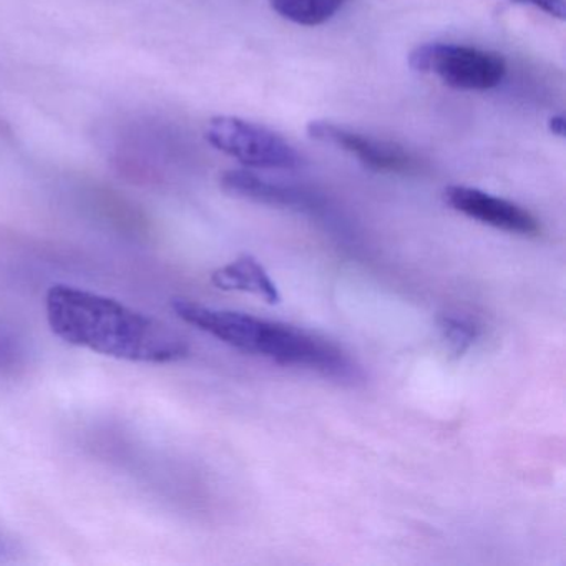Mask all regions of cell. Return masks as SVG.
<instances>
[{
  "label": "cell",
  "instance_id": "cell-1",
  "mask_svg": "<svg viewBox=\"0 0 566 566\" xmlns=\"http://www.w3.org/2000/svg\"><path fill=\"white\" fill-rule=\"evenodd\" d=\"M45 314L59 339L102 356L128 363L171 364L190 354L185 337L168 324L81 287H49Z\"/></svg>",
  "mask_w": 566,
  "mask_h": 566
},
{
  "label": "cell",
  "instance_id": "cell-2",
  "mask_svg": "<svg viewBox=\"0 0 566 566\" xmlns=\"http://www.w3.org/2000/svg\"><path fill=\"white\" fill-rule=\"evenodd\" d=\"M205 137L211 147L244 167L296 171L306 165L303 155L280 134L240 117L220 115L211 118Z\"/></svg>",
  "mask_w": 566,
  "mask_h": 566
},
{
  "label": "cell",
  "instance_id": "cell-3",
  "mask_svg": "<svg viewBox=\"0 0 566 566\" xmlns=\"http://www.w3.org/2000/svg\"><path fill=\"white\" fill-rule=\"evenodd\" d=\"M409 65L419 74L436 75L457 91L485 92L499 87L506 62L495 52L470 45L423 44L413 49Z\"/></svg>",
  "mask_w": 566,
  "mask_h": 566
},
{
  "label": "cell",
  "instance_id": "cell-4",
  "mask_svg": "<svg viewBox=\"0 0 566 566\" xmlns=\"http://www.w3.org/2000/svg\"><path fill=\"white\" fill-rule=\"evenodd\" d=\"M306 130L313 140L353 155L377 174L410 175L420 170L419 158L394 142L379 140L327 120L310 122Z\"/></svg>",
  "mask_w": 566,
  "mask_h": 566
},
{
  "label": "cell",
  "instance_id": "cell-5",
  "mask_svg": "<svg viewBox=\"0 0 566 566\" xmlns=\"http://www.w3.org/2000/svg\"><path fill=\"white\" fill-rule=\"evenodd\" d=\"M443 201L457 213L506 233L518 237H539L542 233V224L528 210L479 188L452 185L443 191Z\"/></svg>",
  "mask_w": 566,
  "mask_h": 566
},
{
  "label": "cell",
  "instance_id": "cell-6",
  "mask_svg": "<svg viewBox=\"0 0 566 566\" xmlns=\"http://www.w3.org/2000/svg\"><path fill=\"white\" fill-rule=\"evenodd\" d=\"M221 188L231 197L256 201L268 207L290 208V210H313L314 197L301 188L270 180L250 170H228L221 175Z\"/></svg>",
  "mask_w": 566,
  "mask_h": 566
},
{
  "label": "cell",
  "instance_id": "cell-7",
  "mask_svg": "<svg viewBox=\"0 0 566 566\" xmlns=\"http://www.w3.org/2000/svg\"><path fill=\"white\" fill-rule=\"evenodd\" d=\"M211 283L218 290L254 294L268 304H277L281 301L276 284L271 280L263 264L258 263V260L250 254H243L233 263L218 268L211 274Z\"/></svg>",
  "mask_w": 566,
  "mask_h": 566
},
{
  "label": "cell",
  "instance_id": "cell-8",
  "mask_svg": "<svg viewBox=\"0 0 566 566\" xmlns=\"http://www.w3.org/2000/svg\"><path fill=\"white\" fill-rule=\"evenodd\" d=\"M349 0H270L281 18L304 28H317L334 18Z\"/></svg>",
  "mask_w": 566,
  "mask_h": 566
},
{
  "label": "cell",
  "instance_id": "cell-9",
  "mask_svg": "<svg viewBox=\"0 0 566 566\" xmlns=\"http://www.w3.org/2000/svg\"><path fill=\"white\" fill-rule=\"evenodd\" d=\"M440 329H442L443 339L449 344L450 350L457 356L465 354L480 334L479 327L472 319L455 316V314H446L440 317Z\"/></svg>",
  "mask_w": 566,
  "mask_h": 566
},
{
  "label": "cell",
  "instance_id": "cell-10",
  "mask_svg": "<svg viewBox=\"0 0 566 566\" xmlns=\"http://www.w3.org/2000/svg\"><path fill=\"white\" fill-rule=\"evenodd\" d=\"M24 356L21 343L12 334L0 329V373L14 369Z\"/></svg>",
  "mask_w": 566,
  "mask_h": 566
},
{
  "label": "cell",
  "instance_id": "cell-11",
  "mask_svg": "<svg viewBox=\"0 0 566 566\" xmlns=\"http://www.w3.org/2000/svg\"><path fill=\"white\" fill-rule=\"evenodd\" d=\"M518 4L532 6L538 11L545 12L549 18L565 21L566 19V0H512Z\"/></svg>",
  "mask_w": 566,
  "mask_h": 566
},
{
  "label": "cell",
  "instance_id": "cell-12",
  "mask_svg": "<svg viewBox=\"0 0 566 566\" xmlns=\"http://www.w3.org/2000/svg\"><path fill=\"white\" fill-rule=\"evenodd\" d=\"M548 125L549 132H552L553 135L562 138L565 137L566 124L562 115H555V117L549 118Z\"/></svg>",
  "mask_w": 566,
  "mask_h": 566
},
{
  "label": "cell",
  "instance_id": "cell-13",
  "mask_svg": "<svg viewBox=\"0 0 566 566\" xmlns=\"http://www.w3.org/2000/svg\"><path fill=\"white\" fill-rule=\"evenodd\" d=\"M4 553V543L0 542V556Z\"/></svg>",
  "mask_w": 566,
  "mask_h": 566
}]
</instances>
